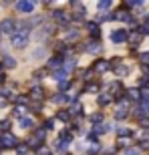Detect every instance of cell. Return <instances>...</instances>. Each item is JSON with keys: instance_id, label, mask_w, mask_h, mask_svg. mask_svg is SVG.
<instances>
[{"instance_id": "obj_1", "label": "cell", "mask_w": 149, "mask_h": 155, "mask_svg": "<svg viewBox=\"0 0 149 155\" xmlns=\"http://www.w3.org/2000/svg\"><path fill=\"white\" fill-rule=\"evenodd\" d=\"M0 143L4 145V147H14V145H16V137L10 135V133H4V135L0 137Z\"/></svg>"}, {"instance_id": "obj_2", "label": "cell", "mask_w": 149, "mask_h": 155, "mask_svg": "<svg viewBox=\"0 0 149 155\" xmlns=\"http://www.w3.org/2000/svg\"><path fill=\"white\" fill-rule=\"evenodd\" d=\"M26 35H14L12 36V45L16 46V48H22V46H26Z\"/></svg>"}, {"instance_id": "obj_3", "label": "cell", "mask_w": 149, "mask_h": 155, "mask_svg": "<svg viewBox=\"0 0 149 155\" xmlns=\"http://www.w3.org/2000/svg\"><path fill=\"white\" fill-rule=\"evenodd\" d=\"M0 30H2V32H12V30H14V22H12V20H2V22H0Z\"/></svg>"}, {"instance_id": "obj_4", "label": "cell", "mask_w": 149, "mask_h": 155, "mask_svg": "<svg viewBox=\"0 0 149 155\" xmlns=\"http://www.w3.org/2000/svg\"><path fill=\"white\" fill-rule=\"evenodd\" d=\"M16 8H18L20 12H30L32 8H35V4H32V2H18Z\"/></svg>"}, {"instance_id": "obj_5", "label": "cell", "mask_w": 149, "mask_h": 155, "mask_svg": "<svg viewBox=\"0 0 149 155\" xmlns=\"http://www.w3.org/2000/svg\"><path fill=\"white\" fill-rule=\"evenodd\" d=\"M111 40H113V42H123V40H125V32H121V30L113 32V35H111Z\"/></svg>"}, {"instance_id": "obj_6", "label": "cell", "mask_w": 149, "mask_h": 155, "mask_svg": "<svg viewBox=\"0 0 149 155\" xmlns=\"http://www.w3.org/2000/svg\"><path fill=\"white\" fill-rule=\"evenodd\" d=\"M95 69H97L99 73H103V71H107V64H105V61H99V63L95 64Z\"/></svg>"}, {"instance_id": "obj_7", "label": "cell", "mask_w": 149, "mask_h": 155, "mask_svg": "<svg viewBox=\"0 0 149 155\" xmlns=\"http://www.w3.org/2000/svg\"><path fill=\"white\" fill-rule=\"evenodd\" d=\"M20 125H22L24 129H28V127L32 125V121H30V119H22V121H20Z\"/></svg>"}, {"instance_id": "obj_8", "label": "cell", "mask_w": 149, "mask_h": 155, "mask_svg": "<svg viewBox=\"0 0 149 155\" xmlns=\"http://www.w3.org/2000/svg\"><path fill=\"white\" fill-rule=\"evenodd\" d=\"M139 40H141V35H137V32H135V35L131 36V42H135V45H137Z\"/></svg>"}, {"instance_id": "obj_9", "label": "cell", "mask_w": 149, "mask_h": 155, "mask_svg": "<svg viewBox=\"0 0 149 155\" xmlns=\"http://www.w3.org/2000/svg\"><path fill=\"white\" fill-rule=\"evenodd\" d=\"M14 64H16V63H14V58H10V57L6 58V67H14Z\"/></svg>"}, {"instance_id": "obj_10", "label": "cell", "mask_w": 149, "mask_h": 155, "mask_svg": "<svg viewBox=\"0 0 149 155\" xmlns=\"http://www.w3.org/2000/svg\"><path fill=\"white\" fill-rule=\"evenodd\" d=\"M38 155H51V153H48V149H46V147H40V149H38Z\"/></svg>"}, {"instance_id": "obj_11", "label": "cell", "mask_w": 149, "mask_h": 155, "mask_svg": "<svg viewBox=\"0 0 149 155\" xmlns=\"http://www.w3.org/2000/svg\"><path fill=\"white\" fill-rule=\"evenodd\" d=\"M0 129H8V121H0Z\"/></svg>"}, {"instance_id": "obj_12", "label": "cell", "mask_w": 149, "mask_h": 155, "mask_svg": "<svg viewBox=\"0 0 149 155\" xmlns=\"http://www.w3.org/2000/svg\"><path fill=\"white\" fill-rule=\"evenodd\" d=\"M22 113H24V109H22V107H16V111H14V115H22Z\"/></svg>"}, {"instance_id": "obj_13", "label": "cell", "mask_w": 149, "mask_h": 155, "mask_svg": "<svg viewBox=\"0 0 149 155\" xmlns=\"http://www.w3.org/2000/svg\"><path fill=\"white\" fill-rule=\"evenodd\" d=\"M109 6H111L109 2H101V4H99V8H109Z\"/></svg>"}, {"instance_id": "obj_14", "label": "cell", "mask_w": 149, "mask_h": 155, "mask_svg": "<svg viewBox=\"0 0 149 155\" xmlns=\"http://www.w3.org/2000/svg\"><path fill=\"white\" fill-rule=\"evenodd\" d=\"M141 61H143V63H147V64H149V54H143V57H141Z\"/></svg>"}, {"instance_id": "obj_15", "label": "cell", "mask_w": 149, "mask_h": 155, "mask_svg": "<svg viewBox=\"0 0 149 155\" xmlns=\"http://www.w3.org/2000/svg\"><path fill=\"white\" fill-rule=\"evenodd\" d=\"M127 155H137V149H133V151H129Z\"/></svg>"}]
</instances>
